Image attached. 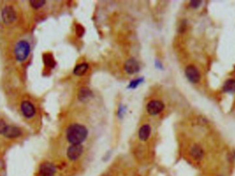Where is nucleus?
I'll return each instance as SVG.
<instances>
[{
  "label": "nucleus",
  "mask_w": 235,
  "mask_h": 176,
  "mask_svg": "<svg viewBox=\"0 0 235 176\" xmlns=\"http://www.w3.org/2000/svg\"><path fill=\"white\" fill-rule=\"evenodd\" d=\"M67 139L72 145H81L86 139L87 130L84 126L79 124H74L69 126L67 130Z\"/></svg>",
  "instance_id": "1"
},
{
  "label": "nucleus",
  "mask_w": 235,
  "mask_h": 176,
  "mask_svg": "<svg viewBox=\"0 0 235 176\" xmlns=\"http://www.w3.org/2000/svg\"><path fill=\"white\" fill-rule=\"evenodd\" d=\"M30 45L26 41H20L16 44L15 47V56L17 60L22 61L26 59L30 53Z\"/></svg>",
  "instance_id": "2"
},
{
  "label": "nucleus",
  "mask_w": 235,
  "mask_h": 176,
  "mask_svg": "<svg viewBox=\"0 0 235 176\" xmlns=\"http://www.w3.org/2000/svg\"><path fill=\"white\" fill-rule=\"evenodd\" d=\"M185 74L186 77L188 78L189 81L193 83H198L200 78H201L199 70L193 65H189L187 67L185 70Z\"/></svg>",
  "instance_id": "3"
},
{
  "label": "nucleus",
  "mask_w": 235,
  "mask_h": 176,
  "mask_svg": "<svg viewBox=\"0 0 235 176\" xmlns=\"http://www.w3.org/2000/svg\"><path fill=\"white\" fill-rule=\"evenodd\" d=\"M82 151H83V148H82V145H72L68 148V151H67V155H68L69 160H76L81 156Z\"/></svg>",
  "instance_id": "4"
},
{
  "label": "nucleus",
  "mask_w": 235,
  "mask_h": 176,
  "mask_svg": "<svg viewBox=\"0 0 235 176\" xmlns=\"http://www.w3.org/2000/svg\"><path fill=\"white\" fill-rule=\"evenodd\" d=\"M2 17L4 23L11 24L16 19L15 11L11 6H6L3 9Z\"/></svg>",
  "instance_id": "5"
},
{
  "label": "nucleus",
  "mask_w": 235,
  "mask_h": 176,
  "mask_svg": "<svg viewBox=\"0 0 235 176\" xmlns=\"http://www.w3.org/2000/svg\"><path fill=\"white\" fill-rule=\"evenodd\" d=\"M164 107V104L161 101H152L148 103L147 110L149 114L156 115L160 113L163 110Z\"/></svg>",
  "instance_id": "6"
},
{
  "label": "nucleus",
  "mask_w": 235,
  "mask_h": 176,
  "mask_svg": "<svg viewBox=\"0 0 235 176\" xmlns=\"http://www.w3.org/2000/svg\"><path fill=\"white\" fill-rule=\"evenodd\" d=\"M55 173V166L50 162L43 163L39 168V174L41 176H54Z\"/></svg>",
  "instance_id": "7"
},
{
  "label": "nucleus",
  "mask_w": 235,
  "mask_h": 176,
  "mask_svg": "<svg viewBox=\"0 0 235 176\" xmlns=\"http://www.w3.org/2000/svg\"><path fill=\"white\" fill-rule=\"evenodd\" d=\"M22 113L26 118L33 117L35 114V108L29 101H24L21 105Z\"/></svg>",
  "instance_id": "8"
},
{
  "label": "nucleus",
  "mask_w": 235,
  "mask_h": 176,
  "mask_svg": "<svg viewBox=\"0 0 235 176\" xmlns=\"http://www.w3.org/2000/svg\"><path fill=\"white\" fill-rule=\"evenodd\" d=\"M21 134V131L18 127L15 126H8L7 125L6 130L4 133V135L8 138H15L20 136Z\"/></svg>",
  "instance_id": "9"
},
{
  "label": "nucleus",
  "mask_w": 235,
  "mask_h": 176,
  "mask_svg": "<svg viewBox=\"0 0 235 176\" xmlns=\"http://www.w3.org/2000/svg\"><path fill=\"white\" fill-rule=\"evenodd\" d=\"M125 69L126 72L130 74H133L139 71V65L138 62L136 61L135 59H129L126 62L125 65Z\"/></svg>",
  "instance_id": "10"
},
{
  "label": "nucleus",
  "mask_w": 235,
  "mask_h": 176,
  "mask_svg": "<svg viewBox=\"0 0 235 176\" xmlns=\"http://www.w3.org/2000/svg\"><path fill=\"white\" fill-rule=\"evenodd\" d=\"M190 155L195 160H202L204 156V150L198 145H193L190 149Z\"/></svg>",
  "instance_id": "11"
},
{
  "label": "nucleus",
  "mask_w": 235,
  "mask_h": 176,
  "mask_svg": "<svg viewBox=\"0 0 235 176\" xmlns=\"http://www.w3.org/2000/svg\"><path fill=\"white\" fill-rule=\"evenodd\" d=\"M151 133V127L148 124H145V125L142 126L139 130L138 136L140 139L142 141H145L147 140Z\"/></svg>",
  "instance_id": "12"
},
{
  "label": "nucleus",
  "mask_w": 235,
  "mask_h": 176,
  "mask_svg": "<svg viewBox=\"0 0 235 176\" xmlns=\"http://www.w3.org/2000/svg\"><path fill=\"white\" fill-rule=\"evenodd\" d=\"M88 65L87 63H81L76 66L74 70V73L77 76H82L87 72Z\"/></svg>",
  "instance_id": "13"
},
{
  "label": "nucleus",
  "mask_w": 235,
  "mask_h": 176,
  "mask_svg": "<svg viewBox=\"0 0 235 176\" xmlns=\"http://www.w3.org/2000/svg\"><path fill=\"white\" fill-rule=\"evenodd\" d=\"M224 90L227 92H235V80L230 79L224 83Z\"/></svg>",
  "instance_id": "14"
},
{
  "label": "nucleus",
  "mask_w": 235,
  "mask_h": 176,
  "mask_svg": "<svg viewBox=\"0 0 235 176\" xmlns=\"http://www.w3.org/2000/svg\"><path fill=\"white\" fill-rule=\"evenodd\" d=\"M46 2L44 0H30V4L32 7L34 8H39L45 4Z\"/></svg>",
  "instance_id": "15"
},
{
  "label": "nucleus",
  "mask_w": 235,
  "mask_h": 176,
  "mask_svg": "<svg viewBox=\"0 0 235 176\" xmlns=\"http://www.w3.org/2000/svg\"><path fill=\"white\" fill-rule=\"evenodd\" d=\"M90 95V90L87 89V88H83L81 89L80 92H79L78 97L81 100H85V99H86Z\"/></svg>",
  "instance_id": "16"
},
{
  "label": "nucleus",
  "mask_w": 235,
  "mask_h": 176,
  "mask_svg": "<svg viewBox=\"0 0 235 176\" xmlns=\"http://www.w3.org/2000/svg\"><path fill=\"white\" fill-rule=\"evenodd\" d=\"M7 124H6L4 120H0V134H4Z\"/></svg>",
  "instance_id": "17"
},
{
  "label": "nucleus",
  "mask_w": 235,
  "mask_h": 176,
  "mask_svg": "<svg viewBox=\"0 0 235 176\" xmlns=\"http://www.w3.org/2000/svg\"><path fill=\"white\" fill-rule=\"evenodd\" d=\"M201 3H202L201 1H192L191 2H190V6H191L192 8H196L199 7V5L201 4Z\"/></svg>",
  "instance_id": "18"
}]
</instances>
